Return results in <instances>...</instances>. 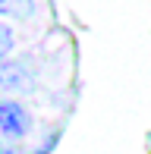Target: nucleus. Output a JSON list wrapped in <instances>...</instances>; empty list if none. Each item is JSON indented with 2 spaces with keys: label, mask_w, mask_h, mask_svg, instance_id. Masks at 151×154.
Instances as JSON below:
<instances>
[{
  "label": "nucleus",
  "mask_w": 151,
  "mask_h": 154,
  "mask_svg": "<svg viewBox=\"0 0 151 154\" xmlns=\"http://www.w3.org/2000/svg\"><path fill=\"white\" fill-rule=\"evenodd\" d=\"M29 129H32V116L22 101H13V97L0 101V135L19 142L22 135H29Z\"/></svg>",
  "instance_id": "obj_1"
},
{
  "label": "nucleus",
  "mask_w": 151,
  "mask_h": 154,
  "mask_svg": "<svg viewBox=\"0 0 151 154\" xmlns=\"http://www.w3.org/2000/svg\"><path fill=\"white\" fill-rule=\"evenodd\" d=\"M32 82H35V72L29 60H0V91H29Z\"/></svg>",
  "instance_id": "obj_2"
},
{
  "label": "nucleus",
  "mask_w": 151,
  "mask_h": 154,
  "mask_svg": "<svg viewBox=\"0 0 151 154\" xmlns=\"http://www.w3.org/2000/svg\"><path fill=\"white\" fill-rule=\"evenodd\" d=\"M35 13H38V0H0V19L25 22V19H35Z\"/></svg>",
  "instance_id": "obj_3"
},
{
  "label": "nucleus",
  "mask_w": 151,
  "mask_h": 154,
  "mask_svg": "<svg viewBox=\"0 0 151 154\" xmlns=\"http://www.w3.org/2000/svg\"><path fill=\"white\" fill-rule=\"evenodd\" d=\"M13 51H16V32L0 22V60H10Z\"/></svg>",
  "instance_id": "obj_4"
},
{
  "label": "nucleus",
  "mask_w": 151,
  "mask_h": 154,
  "mask_svg": "<svg viewBox=\"0 0 151 154\" xmlns=\"http://www.w3.org/2000/svg\"><path fill=\"white\" fill-rule=\"evenodd\" d=\"M0 154H16V151H13V148H6V151H0Z\"/></svg>",
  "instance_id": "obj_5"
}]
</instances>
